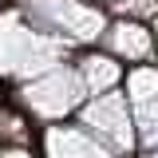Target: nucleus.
<instances>
[{
	"instance_id": "f257e3e1",
	"label": "nucleus",
	"mask_w": 158,
	"mask_h": 158,
	"mask_svg": "<svg viewBox=\"0 0 158 158\" xmlns=\"http://www.w3.org/2000/svg\"><path fill=\"white\" fill-rule=\"evenodd\" d=\"M67 44L48 32H40L32 20H24L20 12L0 16V75L8 79H32L52 71L63 63Z\"/></svg>"
},
{
	"instance_id": "f03ea898",
	"label": "nucleus",
	"mask_w": 158,
	"mask_h": 158,
	"mask_svg": "<svg viewBox=\"0 0 158 158\" xmlns=\"http://www.w3.org/2000/svg\"><path fill=\"white\" fill-rule=\"evenodd\" d=\"M24 12L40 32L63 44L67 40L91 44V40H103L107 32V12L95 0H24Z\"/></svg>"
},
{
	"instance_id": "7ed1b4c3",
	"label": "nucleus",
	"mask_w": 158,
	"mask_h": 158,
	"mask_svg": "<svg viewBox=\"0 0 158 158\" xmlns=\"http://www.w3.org/2000/svg\"><path fill=\"white\" fill-rule=\"evenodd\" d=\"M87 99L91 95H87V87H83V79H79L75 63H71V67L59 63V67H52V71L36 75L32 83H24V91H20V103H24L36 118H44V123L79 111Z\"/></svg>"
},
{
	"instance_id": "20e7f679",
	"label": "nucleus",
	"mask_w": 158,
	"mask_h": 158,
	"mask_svg": "<svg viewBox=\"0 0 158 158\" xmlns=\"http://www.w3.org/2000/svg\"><path fill=\"white\" fill-rule=\"evenodd\" d=\"M79 127L91 138H99L111 154H131L138 146L135 118H131V103L127 91H107V95H91L79 107Z\"/></svg>"
},
{
	"instance_id": "39448f33",
	"label": "nucleus",
	"mask_w": 158,
	"mask_h": 158,
	"mask_svg": "<svg viewBox=\"0 0 158 158\" xmlns=\"http://www.w3.org/2000/svg\"><path fill=\"white\" fill-rule=\"evenodd\" d=\"M123 83H127V103H131L138 146L158 150V63L131 67Z\"/></svg>"
},
{
	"instance_id": "423d86ee",
	"label": "nucleus",
	"mask_w": 158,
	"mask_h": 158,
	"mask_svg": "<svg viewBox=\"0 0 158 158\" xmlns=\"http://www.w3.org/2000/svg\"><path fill=\"white\" fill-rule=\"evenodd\" d=\"M103 44H107V52L123 63H154L158 52H154V32L146 28V24H138V20H115V24H107V32H103Z\"/></svg>"
},
{
	"instance_id": "0eeeda50",
	"label": "nucleus",
	"mask_w": 158,
	"mask_h": 158,
	"mask_svg": "<svg viewBox=\"0 0 158 158\" xmlns=\"http://www.w3.org/2000/svg\"><path fill=\"white\" fill-rule=\"evenodd\" d=\"M44 154L48 158H115L83 127H48L44 131Z\"/></svg>"
},
{
	"instance_id": "6e6552de",
	"label": "nucleus",
	"mask_w": 158,
	"mask_h": 158,
	"mask_svg": "<svg viewBox=\"0 0 158 158\" xmlns=\"http://www.w3.org/2000/svg\"><path fill=\"white\" fill-rule=\"evenodd\" d=\"M79 79L87 87V95H107V91H118V83L127 79V67L118 63L115 56H103V52H87V56L75 63Z\"/></svg>"
},
{
	"instance_id": "1a4fd4ad",
	"label": "nucleus",
	"mask_w": 158,
	"mask_h": 158,
	"mask_svg": "<svg viewBox=\"0 0 158 158\" xmlns=\"http://www.w3.org/2000/svg\"><path fill=\"white\" fill-rule=\"evenodd\" d=\"M0 158H32V154H28V150H4Z\"/></svg>"
},
{
	"instance_id": "9d476101",
	"label": "nucleus",
	"mask_w": 158,
	"mask_h": 158,
	"mask_svg": "<svg viewBox=\"0 0 158 158\" xmlns=\"http://www.w3.org/2000/svg\"><path fill=\"white\" fill-rule=\"evenodd\" d=\"M146 158H158V150H150V154H146Z\"/></svg>"
}]
</instances>
